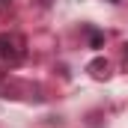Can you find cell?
Listing matches in <instances>:
<instances>
[{
    "mask_svg": "<svg viewBox=\"0 0 128 128\" xmlns=\"http://www.w3.org/2000/svg\"><path fill=\"white\" fill-rule=\"evenodd\" d=\"M6 3H9V0H0V6H6Z\"/></svg>",
    "mask_w": 128,
    "mask_h": 128,
    "instance_id": "6",
    "label": "cell"
},
{
    "mask_svg": "<svg viewBox=\"0 0 128 128\" xmlns=\"http://www.w3.org/2000/svg\"><path fill=\"white\" fill-rule=\"evenodd\" d=\"M27 57V39L21 33H0V60L6 66H18Z\"/></svg>",
    "mask_w": 128,
    "mask_h": 128,
    "instance_id": "1",
    "label": "cell"
},
{
    "mask_svg": "<svg viewBox=\"0 0 128 128\" xmlns=\"http://www.w3.org/2000/svg\"><path fill=\"white\" fill-rule=\"evenodd\" d=\"M122 66H125V72H128V42L122 45Z\"/></svg>",
    "mask_w": 128,
    "mask_h": 128,
    "instance_id": "4",
    "label": "cell"
},
{
    "mask_svg": "<svg viewBox=\"0 0 128 128\" xmlns=\"http://www.w3.org/2000/svg\"><path fill=\"white\" fill-rule=\"evenodd\" d=\"M110 3H119V0H110Z\"/></svg>",
    "mask_w": 128,
    "mask_h": 128,
    "instance_id": "7",
    "label": "cell"
},
{
    "mask_svg": "<svg viewBox=\"0 0 128 128\" xmlns=\"http://www.w3.org/2000/svg\"><path fill=\"white\" fill-rule=\"evenodd\" d=\"M86 72H90L92 78H98V80H107V78H110V66H107V60H101V57L86 66Z\"/></svg>",
    "mask_w": 128,
    "mask_h": 128,
    "instance_id": "2",
    "label": "cell"
},
{
    "mask_svg": "<svg viewBox=\"0 0 128 128\" xmlns=\"http://www.w3.org/2000/svg\"><path fill=\"white\" fill-rule=\"evenodd\" d=\"M90 42H92V48H101V42H104V36L98 30H90Z\"/></svg>",
    "mask_w": 128,
    "mask_h": 128,
    "instance_id": "3",
    "label": "cell"
},
{
    "mask_svg": "<svg viewBox=\"0 0 128 128\" xmlns=\"http://www.w3.org/2000/svg\"><path fill=\"white\" fill-rule=\"evenodd\" d=\"M33 3H36V6H42V9H48V6H51L54 0H33Z\"/></svg>",
    "mask_w": 128,
    "mask_h": 128,
    "instance_id": "5",
    "label": "cell"
}]
</instances>
